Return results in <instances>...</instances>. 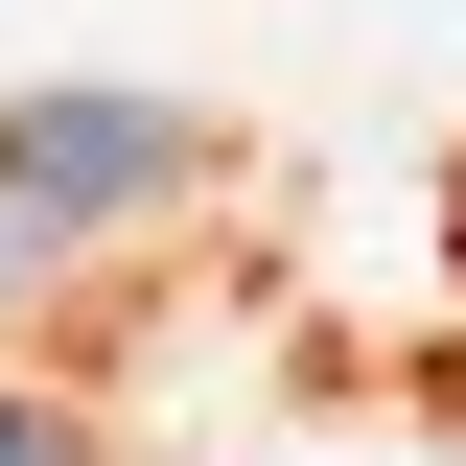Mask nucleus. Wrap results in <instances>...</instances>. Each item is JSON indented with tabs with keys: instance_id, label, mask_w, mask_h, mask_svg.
<instances>
[{
	"instance_id": "f03ea898",
	"label": "nucleus",
	"mask_w": 466,
	"mask_h": 466,
	"mask_svg": "<svg viewBox=\"0 0 466 466\" xmlns=\"http://www.w3.org/2000/svg\"><path fill=\"white\" fill-rule=\"evenodd\" d=\"M0 466H70V420H24V397H0Z\"/></svg>"
},
{
	"instance_id": "7ed1b4c3",
	"label": "nucleus",
	"mask_w": 466,
	"mask_h": 466,
	"mask_svg": "<svg viewBox=\"0 0 466 466\" xmlns=\"http://www.w3.org/2000/svg\"><path fill=\"white\" fill-rule=\"evenodd\" d=\"M0 280H24V233H0Z\"/></svg>"
},
{
	"instance_id": "f257e3e1",
	"label": "nucleus",
	"mask_w": 466,
	"mask_h": 466,
	"mask_svg": "<svg viewBox=\"0 0 466 466\" xmlns=\"http://www.w3.org/2000/svg\"><path fill=\"white\" fill-rule=\"evenodd\" d=\"M210 164L164 94H0V233L24 257H70V233H116V210H164V187Z\"/></svg>"
}]
</instances>
